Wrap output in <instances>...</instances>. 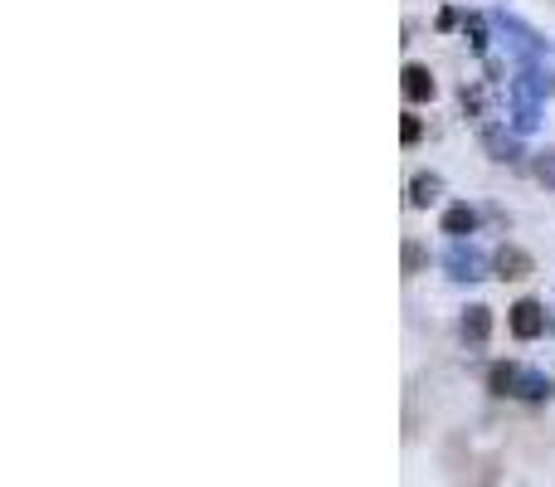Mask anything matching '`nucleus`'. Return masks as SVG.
Segmentation results:
<instances>
[{"instance_id": "2eb2a0df", "label": "nucleus", "mask_w": 555, "mask_h": 487, "mask_svg": "<svg viewBox=\"0 0 555 487\" xmlns=\"http://www.w3.org/2000/svg\"><path fill=\"white\" fill-rule=\"evenodd\" d=\"M424 259H429V254H424V244H414V239H409V244H405V273H409V278L424 268Z\"/></svg>"}, {"instance_id": "9d476101", "label": "nucleus", "mask_w": 555, "mask_h": 487, "mask_svg": "<svg viewBox=\"0 0 555 487\" xmlns=\"http://www.w3.org/2000/svg\"><path fill=\"white\" fill-rule=\"evenodd\" d=\"M439 195H444V176H439V171H419V176L409 181V205H414V210H429Z\"/></svg>"}, {"instance_id": "f8f14e48", "label": "nucleus", "mask_w": 555, "mask_h": 487, "mask_svg": "<svg viewBox=\"0 0 555 487\" xmlns=\"http://www.w3.org/2000/svg\"><path fill=\"white\" fill-rule=\"evenodd\" d=\"M531 176H536V186L555 190V147H546V151H536V156H531Z\"/></svg>"}, {"instance_id": "423d86ee", "label": "nucleus", "mask_w": 555, "mask_h": 487, "mask_svg": "<svg viewBox=\"0 0 555 487\" xmlns=\"http://www.w3.org/2000/svg\"><path fill=\"white\" fill-rule=\"evenodd\" d=\"M492 268H497V278L521 283V278H531V273H536V259H531L521 244H502V249L492 254Z\"/></svg>"}, {"instance_id": "6e6552de", "label": "nucleus", "mask_w": 555, "mask_h": 487, "mask_svg": "<svg viewBox=\"0 0 555 487\" xmlns=\"http://www.w3.org/2000/svg\"><path fill=\"white\" fill-rule=\"evenodd\" d=\"M546 332V307L536 298H521L517 307H512V337H521V341H536Z\"/></svg>"}, {"instance_id": "ddd939ff", "label": "nucleus", "mask_w": 555, "mask_h": 487, "mask_svg": "<svg viewBox=\"0 0 555 487\" xmlns=\"http://www.w3.org/2000/svg\"><path fill=\"white\" fill-rule=\"evenodd\" d=\"M463 35H468V44H473L478 54H487V20H482V15H463Z\"/></svg>"}, {"instance_id": "f03ea898", "label": "nucleus", "mask_w": 555, "mask_h": 487, "mask_svg": "<svg viewBox=\"0 0 555 487\" xmlns=\"http://www.w3.org/2000/svg\"><path fill=\"white\" fill-rule=\"evenodd\" d=\"M497 30H502V39H507L517 69H546V39L536 35L526 20H517V15L502 10V15H497Z\"/></svg>"}, {"instance_id": "1a4fd4ad", "label": "nucleus", "mask_w": 555, "mask_h": 487, "mask_svg": "<svg viewBox=\"0 0 555 487\" xmlns=\"http://www.w3.org/2000/svg\"><path fill=\"white\" fill-rule=\"evenodd\" d=\"M400 88H405L409 103H429L434 98V74H429V64H405V74H400Z\"/></svg>"}, {"instance_id": "7ed1b4c3", "label": "nucleus", "mask_w": 555, "mask_h": 487, "mask_svg": "<svg viewBox=\"0 0 555 487\" xmlns=\"http://www.w3.org/2000/svg\"><path fill=\"white\" fill-rule=\"evenodd\" d=\"M507 108H512V132L517 137L541 127V93L526 78H507Z\"/></svg>"}, {"instance_id": "f257e3e1", "label": "nucleus", "mask_w": 555, "mask_h": 487, "mask_svg": "<svg viewBox=\"0 0 555 487\" xmlns=\"http://www.w3.org/2000/svg\"><path fill=\"white\" fill-rule=\"evenodd\" d=\"M487 390L492 395H507V400H526V405H541L555 395V380L546 371H531L521 361H497L487 371Z\"/></svg>"}, {"instance_id": "0eeeda50", "label": "nucleus", "mask_w": 555, "mask_h": 487, "mask_svg": "<svg viewBox=\"0 0 555 487\" xmlns=\"http://www.w3.org/2000/svg\"><path fill=\"white\" fill-rule=\"evenodd\" d=\"M487 332H492V307L473 302V307L458 317V337H463L468 351H482V346H487Z\"/></svg>"}, {"instance_id": "9b49d317", "label": "nucleus", "mask_w": 555, "mask_h": 487, "mask_svg": "<svg viewBox=\"0 0 555 487\" xmlns=\"http://www.w3.org/2000/svg\"><path fill=\"white\" fill-rule=\"evenodd\" d=\"M473 229H478V210H473V205H448L444 210V234L453 239V244L468 239Z\"/></svg>"}, {"instance_id": "4468645a", "label": "nucleus", "mask_w": 555, "mask_h": 487, "mask_svg": "<svg viewBox=\"0 0 555 487\" xmlns=\"http://www.w3.org/2000/svg\"><path fill=\"white\" fill-rule=\"evenodd\" d=\"M419 137H424V122L414 113H405V122H400V142H405V147H419Z\"/></svg>"}, {"instance_id": "39448f33", "label": "nucleus", "mask_w": 555, "mask_h": 487, "mask_svg": "<svg viewBox=\"0 0 555 487\" xmlns=\"http://www.w3.org/2000/svg\"><path fill=\"white\" fill-rule=\"evenodd\" d=\"M482 151L497 161V166H517L521 161V137L507 122H482Z\"/></svg>"}, {"instance_id": "20e7f679", "label": "nucleus", "mask_w": 555, "mask_h": 487, "mask_svg": "<svg viewBox=\"0 0 555 487\" xmlns=\"http://www.w3.org/2000/svg\"><path fill=\"white\" fill-rule=\"evenodd\" d=\"M444 268H448V278H453V283H478V278H487V268H492V259L482 254L478 244L458 239V244H448Z\"/></svg>"}]
</instances>
